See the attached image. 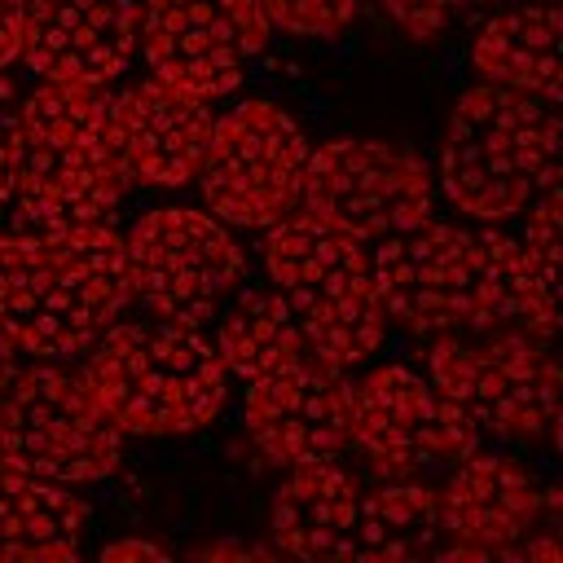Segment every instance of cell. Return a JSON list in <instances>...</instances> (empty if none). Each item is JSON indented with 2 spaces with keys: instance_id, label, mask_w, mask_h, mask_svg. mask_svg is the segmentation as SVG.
<instances>
[{
  "instance_id": "6da1fadb",
  "label": "cell",
  "mask_w": 563,
  "mask_h": 563,
  "mask_svg": "<svg viewBox=\"0 0 563 563\" xmlns=\"http://www.w3.org/2000/svg\"><path fill=\"white\" fill-rule=\"evenodd\" d=\"M374 282L387 321L409 334H532L554 339L559 299L532 273L523 246L497 229L422 220L383 238Z\"/></svg>"
},
{
  "instance_id": "7a4b0ae2",
  "label": "cell",
  "mask_w": 563,
  "mask_h": 563,
  "mask_svg": "<svg viewBox=\"0 0 563 563\" xmlns=\"http://www.w3.org/2000/svg\"><path fill=\"white\" fill-rule=\"evenodd\" d=\"M128 242L101 224L0 238V334L40 361L88 352L128 308Z\"/></svg>"
},
{
  "instance_id": "3957f363",
  "label": "cell",
  "mask_w": 563,
  "mask_h": 563,
  "mask_svg": "<svg viewBox=\"0 0 563 563\" xmlns=\"http://www.w3.org/2000/svg\"><path fill=\"white\" fill-rule=\"evenodd\" d=\"M114 92L106 84H40L22 97L13 198L22 229L101 224L128 189Z\"/></svg>"
},
{
  "instance_id": "277c9868",
  "label": "cell",
  "mask_w": 563,
  "mask_h": 563,
  "mask_svg": "<svg viewBox=\"0 0 563 563\" xmlns=\"http://www.w3.org/2000/svg\"><path fill=\"white\" fill-rule=\"evenodd\" d=\"M84 378L123 435H189L220 413L229 391L220 347L167 317L114 321L92 343Z\"/></svg>"
},
{
  "instance_id": "5b68a950",
  "label": "cell",
  "mask_w": 563,
  "mask_h": 563,
  "mask_svg": "<svg viewBox=\"0 0 563 563\" xmlns=\"http://www.w3.org/2000/svg\"><path fill=\"white\" fill-rule=\"evenodd\" d=\"M559 172V114L550 101L479 84L466 88L444 123L440 180L457 211L506 220Z\"/></svg>"
},
{
  "instance_id": "8992f818",
  "label": "cell",
  "mask_w": 563,
  "mask_h": 563,
  "mask_svg": "<svg viewBox=\"0 0 563 563\" xmlns=\"http://www.w3.org/2000/svg\"><path fill=\"white\" fill-rule=\"evenodd\" d=\"M264 264L312 352L347 369L378 347L387 312L361 238L303 207L268 224Z\"/></svg>"
},
{
  "instance_id": "52a82bcc",
  "label": "cell",
  "mask_w": 563,
  "mask_h": 563,
  "mask_svg": "<svg viewBox=\"0 0 563 563\" xmlns=\"http://www.w3.org/2000/svg\"><path fill=\"white\" fill-rule=\"evenodd\" d=\"M123 457V431L88 387L84 369L31 365L0 396V462L57 484L106 479Z\"/></svg>"
},
{
  "instance_id": "ba28073f",
  "label": "cell",
  "mask_w": 563,
  "mask_h": 563,
  "mask_svg": "<svg viewBox=\"0 0 563 563\" xmlns=\"http://www.w3.org/2000/svg\"><path fill=\"white\" fill-rule=\"evenodd\" d=\"M431 383L475 422L501 440H550L559 431V365L545 339L506 334H444L427 352Z\"/></svg>"
},
{
  "instance_id": "9c48e42d",
  "label": "cell",
  "mask_w": 563,
  "mask_h": 563,
  "mask_svg": "<svg viewBox=\"0 0 563 563\" xmlns=\"http://www.w3.org/2000/svg\"><path fill=\"white\" fill-rule=\"evenodd\" d=\"M308 136L273 101H242L216 119L198 167L202 202L233 229H268L303 198Z\"/></svg>"
},
{
  "instance_id": "30bf717a",
  "label": "cell",
  "mask_w": 563,
  "mask_h": 563,
  "mask_svg": "<svg viewBox=\"0 0 563 563\" xmlns=\"http://www.w3.org/2000/svg\"><path fill=\"white\" fill-rule=\"evenodd\" d=\"M128 242V282L154 317L202 325L242 282V251L224 220L198 207L145 211Z\"/></svg>"
},
{
  "instance_id": "8fae6325",
  "label": "cell",
  "mask_w": 563,
  "mask_h": 563,
  "mask_svg": "<svg viewBox=\"0 0 563 563\" xmlns=\"http://www.w3.org/2000/svg\"><path fill=\"white\" fill-rule=\"evenodd\" d=\"M299 202L361 242H383L431 216L435 185L413 150L374 136H339L308 150Z\"/></svg>"
},
{
  "instance_id": "7c38bea8",
  "label": "cell",
  "mask_w": 563,
  "mask_h": 563,
  "mask_svg": "<svg viewBox=\"0 0 563 563\" xmlns=\"http://www.w3.org/2000/svg\"><path fill=\"white\" fill-rule=\"evenodd\" d=\"M347 440L387 479L453 466L479 449L475 422L405 365H378L347 387Z\"/></svg>"
},
{
  "instance_id": "4fadbf2b",
  "label": "cell",
  "mask_w": 563,
  "mask_h": 563,
  "mask_svg": "<svg viewBox=\"0 0 563 563\" xmlns=\"http://www.w3.org/2000/svg\"><path fill=\"white\" fill-rule=\"evenodd\" d=\"M268 31L260 0H150L141 18L154 79L202 101L242 84L246 62L264 53Z\"/></svg>"
},
{
  "instance_id": "5bb4252c",
  "label": "cell",
  "mask_w": 563,
  "mask_h": 563,
  "mask_svg": "<svg viewBox=\"0 0 563 563\" xmlns=\"http://www.w3.org/2000/svg\"><path fill=\"white\" fill-rule=\"evenodd\" d=\"M440 559H519L537 528L559 523V497L523 462L475 449L440 484Z\"/></svg>"
},
{
  "instance_id": "9a60e30c",
  "label": "cell",
  "mask_w": 563,
  "mask_h": 563,
  "mask_svg": "<svg viewBox=\"0 0 563 563\" xmlns=\"http://www.w3.org/2000/svg\"><path fill=\"white\" fill-rule=\"evenodd\" d=\"M347 378L343 365L303 347L295 361L246 383V431L255 449L277 462L334 457L347 444Z\"/></svg>"
},
{
  "instance_id": "2e32d148",
  "label": "cell",
  "mask_w": 563,
  "mask_h": 563,
  "mask_svg": "<svg viewBox=\"0 0 563 563\" xmlns=\"http://www.w3.org/2000/svg\"><path fill=\"white\" fill-rule=\"evenodd\" d=\"M136 40L141 0H26L18 57L48 84H110Z\"/></svg>"
},
{
  "instance_id": "e0dca14e",
  "label": "cell",
  "mask_w": 563,
  "mask_h": 563,
  "mask_svg": "<svg viewBox=\"0 0 563 563\" xmlns=\"http://www.w3.org/2000/svg\"><path fill=\"white\" fill-rule=\"evenodd\" d=\"M119 145L128 176L158 189H180L198 176L211 145V106L163 79H141L114 97Z\"/></svg>"
},
{
  "instance_id": "ac0fdd59",
  "label": "cell",
  "mask_w": 563,
  "mask_h": 563,
  "mask_svg": "<svg viewBox=\"0 0 563 563\" xmlns=\"http://www.w3.org/2000/svg\"><path fill=\"white\" fill-rule=\"evenodd\" d=\"M361 488L334 457L295 462L268 506L273 545L295 559H347Z\"/></svg>"
},
{
  "instance_id": "d6986e66",
  "label": "cell",
  "mask_w": 563,
  "mask_h": 563,
  "mask_svg": "<svg viewBox=\"0 0 563 563\" xmlns=\"http://www.w3.org/2000/svg\"><path fill=\"white\" fill-rule=\"evenodd\" d=\"M559 31L563 22H559L554 0H528V4L497 9L479 26L471 44V62L484 75V84L515 88V92L559 106V92H563Z\"/></svg>"
},
{
  "instance_id": "ffe728a7",
  "label": "cell",
  "mask_w": 563,
  "mask_h": 563,
  "mask_svg": "<svg viewBox=\"0 0 563 563\" xmlns=\"http://www.w3.org/2000/svg\"><path fill=\"white\" fill-rule=\"evenodd\" d=\"M88 506L70 484L0 462V559H75Z\"/></svg>"
},
{
  "instance_id": "44dd1931",
  "label": "cell",
  "mask_w": 563,
  "mask_h": 563,
  "mask_svg": "<svg viewBox=\"0 0 563 563\" xmlns=\"http://www.w3.org/2000/svg\"><path fill=\"white\" fill-rule=\"evenodd\" d=\"M356 559H440L444 554V519H440V488L418 479H387L356 506L352 528Z\"/></svg>"
},
{
  "instance_id": "7402d4cb",
  "label": "cell",
  "mask_w": 563,
  "mask_h": 563,
  "mask_svg": "<svg viewBox=\"0 0 563 563\" xmlns=\"http://www.w3.org/2000/svg\"><path fill=\"white\" fill-rule=\"evenodd\" d=\"M216 347H220L224 369L251 383L286 361H295L308 347V339H303L290 303L277 295V286H246L224 308Z\"/></svg>"
},
{
  "instance_id": "603a6c76",
  "label": "cell",
  "mask_w": 563,
  "mask_h": 563,
  "mask_svg": "<svg viewBox=\"0 0 563 563\" xmlns=\"http://www.w3.org/2000/svg\"><path fill=\"white\" fill-rule=\"evenodd\" d=\"M559 207H563V198H559V172L532 194V202H528V233H523V255H528V264H532V273L541 277V286L559 299Z\"/></svg>"
},
{
  "instance_id": "cb8c5ba5",
  "label": "cell",
  "mask_w": 563,
  "mask_h": 563,
  "mask_svg": "<svg viewBox=\"0 0 563 563\" xmlns=\"http://www.w3.org/2000/svg\"><path fill=\"white\" fill-rule=\"evenodd\" d=\"M361 4L365 0H260L268 26H282L290 35H312V40H330L343 26H352Z\"/></svg>"
},
{
  "instance_id": "d4e9b609",
  "label": "cell",
  "mask_w": 563,
  "mask_h": 563,
  "mask_svg": "<svg viewBox=\"0 0 563 563\" xmlns=\"http://www.w3.org/2000/svg\"><path fill=\"white\" fill-rule=\"evenodd\" d=\"M378 9L409 40H435L453 18V0H378Z\"/></svg>"
},
{
  "instance_id": "484cf974",
  "label": "cell",
  "mask_w": 563,
  "mask_h": 563,
  "mask_svg": "<svg viewBox=\"0 0 563 563\" xmlns=\"http://www.w3.org/2000/svg\"><path fill=\"white\" fill-rule=\"evenodd\" d=\"M18 123H22V97L18 84L0 70V207L13 198V167H18Z\"/></svg>"
},
{
  "instance_id": "4316f807",
  "label": "cell",
  "mask_w": 563,
  "mask_h": 563,
  "mask_svg": "<svg viewBox=\"0 0 563 563\" xmlns=\"http://www.w3.org/2000/svg\"><path fill=\"white\" fill-rule=\"evenodd\" d=\"M273 554H282V550H277V545L238 541V537H216V541L189 545V559H273Z\"/></svg>"
},
{
  "instance_id": "83f0119b",
  "label": "cell",
  "mask_w": 563,
  "mask_h": 563,
  "mask_svg": "<svg viewBox=\"0 0 563 563\" xmlns=\"http://www.w3.org/2000/svg\"><path fill=\"white\" fill-rule=\"evenodd\" d=\"M22 22H26V0H0V70L22 53Z\"/></svg>"
},
{
  "instance_id": "f1b7e54d",
  "label": "cell",
  "mask_w": 563,
  "mask_h": 563,
  "mask_svg": "<svg viewBox=\"0 0 563 563\" xmlns=\"http://www.w3.org/2000/svg\"><path fill=\"white\" fill-rule=\"evenodd\" d=\"M119 559H167V550L154 541H141V537H123V541L101 545V563H119Z\"/></svg>"
},
{
  "instance_id": "f546056e",
  "label": "cell",
  "mask_w": 563,
  "mask_h": 563,
  "mask_svg": "<svg viewBox=\"0 0 563 563\" xmlns=\"http://www.w3.org/2000/svg\"><path fill=\"white\" fill-rule=\"evenodd\" d=\"M519 0H453V13H466V18H493L497 9H510Z\"/></svg>"
},
{
  "instance_id": "4dcf8cb0",
  "label": "cell",
  "mask_w": 563,
  "mask_h": 563,
  "mask_svg": "<svg viewBox=\"0 0 563 563\" xmlns=\"http://www.w3.org/2000/svg\"><path fill=\"white\" fill-rule=\"evenodd\" d=\"M13 374H18V347L0 334V396H4V387L13 383Z\"/></svg>"
}]
</instances>
